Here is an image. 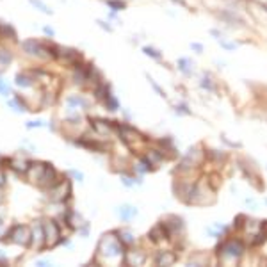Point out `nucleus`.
Wrapping results in <instances>:
<instances>
[{
    "instance_id": "nucleus-20",
    "label": "nucleus",
    "mask_w": 267,
    "mask_h": 267,
    "mask_svg": "<svg viewBox=\"0 0 267 267\" xmlns=\"http://www.w3.org/2000/svg\"><path fill=\"white\" fill-rule=\"evenodd\" d=\"M32 242L36 246H43L45 242V232H43V224L36 223L32 227Z\"/></svg>"
},
{
    "instance_id": "nucleus-22",
    "label": "nucleus",
    "mask_w": 267,
    "mask_h": 267,
    "mask_svg": "<svg viewBox=\"0 0 267 267\" xmlns=\"http://www.w3.org/2000/svg\"><path fill=\"white\" fill-rule=\"evenodd\" d=\"M29 4H31L34 9H37V11H41L43 14H47V16H52V14H54V11H52L45 2H41V0H29Z\"/></svg>"
},
{
    "instance_id": "nucleus-11",
    "label": "nucleus",
    "mask_w": 267,
    "mask_h": 267,
    "mask_svg": "<svg viewBox=\"0 0 267 267\" xmlns=\"http://www.w3.org/2000/svg\"><path fill=\"white\" fill-rule=\"evenodd\" d=\"M125 262L127 265H142L146 262V253L142 250H129L125 251Z\"/></svg>"
},
{
    "instance_id": "nucleus-9",
    "label": "nucleus",
    "mask_w": 267,
    "mask_h": 267,
    "mask_svg": "<svg viewBox=\"0 0 267 267\" xmlns=\"http://www.w3.org/2000/svg\"><path fill=\"white\" fill-rule=\"evenodd\" d=\"M9 235H11V240H13L14 244H18V246H29V244L32 242V234L24 224H16V227L9 232Z\"/></svg>"
},
{
    "instance_id": "nucleus-5",
    "label": "nucleus",
    "mask_w": 267,
    "mask_h": 267,
    "mask_svg": "<svg viewBox=\"0 0 267 267\" xmlns=\"http://www.w3.org/2000/svg\"><path fill=\"white\" fill-rule=\"evenodd\" d=\"M200 160H201L200 148L193 146V148H189V152L180 159V164H178V168H176V171H180L182 175H186V173H189V171H194L198 164H200Z\"/></svg>"
},
{
    "instance_id": "nucleus-17",
    "label": "nucleus",
    "mask_w": 267,
    "mask_h": 267,
    "mask_svg": "<svg viewBox=\"0 0 267 267\" xmlns=\"http://www.w3.org/2000/svg\"><path fill=\"white\" fill-rule=\"evenodd\" d=\"M118 216L121 217L123 221H130V219H134L135 216H137V209L132 205H121L118 209Z\"/></svg>"
},
{
    "instance_id": "nucleus-29",
    "label": "nucleus",
    "mask_w": 267,
    "mask_h": 267,
    "mask_svg": "<svg viewBox=\"0 0 267 267\" xmlns=\"http://www.w3.org/2000/svg\"><path fill=\"white\" fill-rule=\"evenodd\" d=\"M175 112L178 116H191V114H193V111L189 109V105L183 104V101H182V104H176L175 105Z\"/></svg>"
},
{
    "instance_id": "nucleus-19",
    "label": "nucleus",
    "mask_w": 267,
    "mask_h": 267,
    "mask_svg": "<svg viewBox=\"0 0 267 267\" xmlns=\"http://www.w3.org/2000/svg\"><path fill=\"white\" fill-rule=\"evenodd\" d=\"M142 54H145L146 57H150V59H153V61H157V63H160L164 59L162 52H160L159 48L152 47V45H145V47H142Z\"/></svg>"
},
{
    "instance_id": "nucleus-41",
    "label": "nucleus",
    "mask_w": 267,
    "mask_h": 267,
    "mask_svg": "<svg viewBox=\"0 0 267 267\" xmlns=\"http://www.w3.org/2000/svg\"><path fill=\"white\" fill-rule=\"evenodd\" d=\"M6 183V176H4V173H0V187Z\"/></svg>"
},
{
    "instance_id": "nucleus-6",
    "label": "nucleus",
    "mask_w": 267,
    "mask_h": 267,
    "mask_svg": "<svg viewBox=\"0 0 267 267\" xmlns=\"http://www.w3.org/2000/svg\"><path fill=\"white\" fill-rule=\"evenodd\" d=\"M194 186H196V180H189V178H178L175 180V183H173V191H175L176 198L182 201H189V196L191 193H193Z\"/></svg>"
},
{
    "instance_id": "nucleus-23",
    "label": "nucleus",
    "mask_w": 267,
    "mask_h": 267,
    "mask_svg": "<svg viewBox=\"0 0 267 267\" xmlns=\"http://www.w3.org/2000/svg\"><path fill=\"white\" fill-rule=\"evenodd\" d=\"M104 2H105V6H107L109 9L116 11V13L127 9V2H125V0H104Z\"/></svg>"
},
{
    "instance_id": "nucleus-12",
    "label": "nucleus",
    "mask_w": 267,
    "mask_h": 267,
    "mask_svg": "<svg viewBox=\"0 0 267 267\" xmlns=\"http://www.w3.org/2000/svg\"><path fill=\"white\" fill-rule=\"evenodd\" d=\"M157 265H173L176 262V255L173 251H168V250H160L157 251V255L153 257Z\"/></svg>"
},
{
    "instance_id": "nucleus-3",
    "label": "nucleus",
    "mask_w": 267,
    "mask_h": 267,
    "mask_svg": "<svg viewBox=\"0 0 267 267\" xmlns=\"http://www.w3.org/2000/svg\"><path fill=\"white\" fill-rule=\"evenodd\" d=\"M214 198H216L214 196V191L203 180H196V186H194L187 203H191V205H207V203L214 201Z\"/></svg>"
},
{
    "instance_id": "nucleus-27",
    "label": "nucleus",
    "mask_w": 267,
    "mask_h": 267,
    "mask_svg": "<svg viewBox=\"0 0 267 267\" xmlns=\"http://www.w3.org/2000/svg\"><path fill=\"white\" fill-rule=\"evenodd\" d=\"M219 43V47L223 48V50H227V52H235L237 48H239V45L234 43V41H228L227 37H223V39H219L217 41Z\"/></svg>"
},
{
    "instance_id": "nucleus-8",
    "label": "nucleus",
    "mask_w": 267,
    "mask_h": 267,
    "mask_svg": "<svg viewBox=\"0 0 267 267\" xmlns=\"http://www.w3.org/2000/svg\"><path fill=\"white\" fill-rule=\"evenodd\" d=\"M160 223H162L164 228H166L169 239L180 235L183 230H186V223H183V219H182V217H178V216H168L166 219L160 221Z\"/></svg>"
},
{
    "instance_id": "nucleus-1",
    "label": "nucleus",
    "mask_w": 267,
    "mask_h": 267,
    "mask_svg": "<svg viewBox=\"0 0 267 267\" xmlns=\"http://www.w3.org/2000/svg\"><path fill=\"white\" fill-rule=\"evenodd\" d=\"M96 251H98V257L105 262H123L127 246L119 237H116V234H107L100 239Z\"/></svg>"
},
{
    "instance_id": "nucleus-18",
    "label": "nucleus",
    "mask_w": 267,
    "mask_h": 267,
    "mask_svg": "<svg viewBox=\"0 0 267 267\" xmlns=\"http://www.w3.org/2000/svg\"><path fill=\"white\" fill-rule=\"evenodd\" d=\"M200 88L205 89L207 93H217V86H216V80L210 77L209 73H205L203 77L200 78Z\"/></svg>"
},
{
    "instance_id": "nucleus-36",
    "label": "nucleus",
    "mask_w": 267,
    "mask_h": 267,
    "mask_svg": "<svg viewBox=\"0 0 267 267\" xmlns=\"http://www.w3.org/2000/svg\"><path fill=\"white\" fill-rule=\"evenodd\" d=\"M43 32L47 34V36H50V37H54V36H55V31H54V29H52V27H48V25H47V27H43Z\"/></svg>"
},
{
    "instance_id": "nucleus-35",
    "label": "nucleus",
    "mask_w": 267,
    "mask_h": 267,
    "mask_svg": "<svg viewBox=\"0 0 267 267\" xmlns=\"http://www.w3.org/2000/svg\"><path fill=\"white\" fill-rule=\"evenodd\" d=\"M191 50H194L196 54H203V50H205V47H203L201 43H191Z\"/></svg>"
},
{
    "instance_id": "nucleus-25",
    "label": "nucleus",
    "mask_w": 267,
    "mask_h": 267,
    "mask_svg": "<svg viewBox=\"0 0 267 267\" xmlns=\"http://www.w3.org/2000/svg\"><path fill=\"white\" fill-rule=\"evenodd\" d=\"M9 164H11V168H13L14 171H16V173H22V175L29 171V164L24 162V160H11Z\"/></svg>"
},
{
    "instance_id": "nucleus-26",
    "label": "nucleus",
    "mask_w": 267,
    "mask_h": 267,
    "mask_svg": "<svg viewBox=\"0 0 267 267\" xmlns=\"http://www.w3.org/2000/svg\"><path fill=\"white\" fill-rule=\"evenodd\" d=\"M118 234L121 235L119 239H121V242L125 244L127 248H129V246H134V244H135V237H134L132 234H130V232L123 230V232H118Z\"/></svg>"
},
{
    "instance_id": "nucleus-42",
    "label": "nucleus",
    "mask_w": 267,
    "mask_h": 267,
    "mask_svg": "<svg viewBox=\"0 0 267 267\" xmlns=\"http://www.w3.org/2000/svg\"><path fill=\"white\" fill-rule=\"evenodd\" d=\"M257 6H258V7H262V9H264L265 13H267V4H264V2H257Z\"/></svg>"
},
{
    "instance_id": "nucleus-34",
    "label": "nucleus",
    "mask_w": 267,
    "mask_h": 267,
    "mask_svg": "<svg viewBox=\"0 0 267 267\" xmlns=\"http://www.w3.org/2000/svg\"><path fill=\"white\" fill-rule=\"evenodd\" d=\"M209 34H210V36H212V37H216L217 41H219V39H223V37H224V36H223V32H221L219 29H210Z\"/></svg>"
},
{
    "instance_id": "nucleus-2",
    "label": "nucleus",
    "mask_w": 267,
    "mask_h": 267,
    "mask_svg": "<svg viewBox=\"0 0 267 267\" xmlns=\"http://www.w3.org/2000/svg\"><path fill=\"white\" fill-rule=\"evenodd\" d=\"M246 244L242 239H223L216 248V255L223 264H237L246 255Z\"/></svg>"
},
{
    "instance_id": "nucleus-13",
    "label": "nucleus",
    "mask_w": 267,
    "mask_h": 267,
    "mask_svg": "<svg viewBox=\"0 0 267 267\" xmlns=\"http://www.w3.org/2000/svg\"><path fill=\"white\" fill-rule=\"evenodd\" d=\"M91 127L100 135H109L112 129H116V121H105V119H91Z\"/></svg>"
},
{
    "instance_id": "nucleus-30",
    "label": "nucleus",
    "mask_w": 267,
    "mask_h": 267,
    "mask_svg": "<svg viewBox=\"0 0 267 267\" xmlns=\"http://www.w3.org/2000/svg\"><path fill=\"white\" fill-rule=\"evenodd\" d=\"M146 78H148L150 86H152V88H153V89H155V91H157V95H159V96H160V98H168L166 91H164V89H162V88H160V86H159V84H157V80H153V78H152V77H150V75H146Z\"/></svg>"
},
{
    "instance_id": "nucleus-38",
    "label": "nucleus",
    "mask_w": 267,
    "mask_h": 267,
    "mask_svg": "<svg viewBox=\"0 0 267 267\" xmlns=\"http://www.w3.org/2000/svg\"><path fill=\"white\" fill-rule=\"evenodd\" d=\"M70 175H71V176H75V178H77V180H80V182H82V180H84V175H82V173H78V171H73V169H71V171H70Z\"/></svg>"
},
{
    "instance_id": "nucleus-4",
    "label": "nucleus",
    "mask_w": 267,
    "mask_h": 267,
    "mask_svg": "<svg viewBox=\"0 0 267 267\" xmlns=\"http://www.w3.org/2000/svg\"><path fill=\"white\" fill-rule=\"evenodd\" d=\"M214 14H216L221 22H224V24L230 25V27H234V29H246L248 27L246 18L234 9H217Z\"/></svg>"
},
{
    "instance_id": "nucleus-28",
    "label": "nucleus",
    "mask_w": 267,
    "mask_h": 267,
    "mask_svg": "<svg viewBox=\"0 0 267 267\" xmlns=\"http://www.w3.org/2000/svg\"><path fill=\"white\" fill-rule=\"evenodd\" d=\"M11 61H13V54H11L7 48H0V65L7 66L11 65Z\"/></svg>"
},
{
    "instance_id": "nucleus-33",
    "label": "nucleus",
    "mask_w": 267,
    "mask_h": 267,
    "mask_svg": "<svg viewBox=\"0 0 267 267\" xmlns=\"http://www.w3.org/2000/svg\"><path fill=\"white\" fill-rule=\"evenodd\" d=\"M96 25H98L100 29H104L105 32H112V25H109L107 22H104V20H98V22H96Z\"/></svg>"
},
{
    "instance_id": "nucleus-39",
    "label": "nucleus",
    "mask_w": 267,
    "mask_h": 267,
    "mask_svg": "<svg viewBox=\"0 0 267 267\" xmlns=\"http://www.w3.org/2000/svg\"><path fill=\"white\" fill-rule=\"evenodd\" d=\"M171 2H175V4H178V6H182V7H186V9H191L189 7V4L186 2V0H171Z\"/></svg>"
},
{
    "instance_id": "nucleus-10",
    "label": "nucleus",
    "mask_w": 267,
    "mask_h": 267,
    "mask_svg": "<svg viewBox=\"0 0 267 267\" xmlns=\"http://www.w3.org/2000/svg\"><path fill=\"white\" fill-rule=\"evenodd\" d=\"M70 182L63 180V182H57L54 187H50V200L52 201H65L66 198H70Z\"/></svg>"
},
{
    "instance_id": "nucleus-14",
    "label": "nucleus",
    "mask_w": 267,
    "mask_h": 267,
    "mask_svg": "<svg viewBox=\"0 0 267 267\" xmlns=\"http://www.w3.org/2000/svg\"><path fill=\"white\" fill-rule=\"evenodd\" d=\"M176 68H178V71L183 75V77H191V75L194 73V65L191 59L187 57H180L178 61H176Z\"/></svg>"
},
{
    "instance_id": "nucleus-43",
    "label": "nucleus",
    "mask_w": 267,
    "mask_h": 267,
    "mask_svg": "<svg viewBox=\"0 0 267 267\" xmlns=\"http://www.w3.org/2000/svg\"><path fill=\"white\" fill-rule=\"evenodd\" d=\"M37 265H48V262L47 260H41V262H37Z\"/></svg>"
},
{
    "instance_id": "nucleus-15",
    "label": "nucleus",
    "mask_w": 267,
    "mask_h": 267,
    "mask_svg": "<svg viewBox=\"0 0 267 267\" xmlns=\"http://www.w3.org/2000/svg\"><path fill=\"white\" fill-rule=\"evenodd\" d=\"M66 105L71 109V111H73V109H88V107H89L88 100H86L84 96H80V95H71V96H68Z\"/></svg>"
},
{
    "instance_id": "nucleus-24",
    "label": "nucleus",
    "mask_w": 267,
    "mask_h": 267,
    "mask_svg": "<svg viewBox=\"0 0 267 267\" xmlns=\"http://www.w3.org/2000/svg\"><path fill=\"white\" fill-rule=\"evenodd\" d=\"M14 82H16L18 88H31L32 86V78L25 73H18L16 77H14Z\"/></svg>"
},
{
    "instance_id": "nucleus-32",
    "label": "nucleus",
    "mask_w": 267,
    "mask_h": 267,
    "mask_svg": "<svg viewBox=\"0 0 267 267\" xmlns=\"http://www.w3.org/2000/svg\"><path fill=\"white\" fill-rule=\"evenodd\" d=\"M0 95H4V96L9 95V86L6 84V80H4L2 77H0Z\"/></svg>"
},
{
    "instance_id": "nucleus-21",
    "label": "nucleus",
    "mask_w": 267,
    "mask_h": 267,
    "mask_svg": "<svg viewBox=\"0 0 267 267\" xmlns=\"http://www.w3.org/2000/svg\"><path fill=\"white\" fill-rule=\"evenodd\" d=\"M104 104H105V107H107V111H118L119 109V101L114 95H112V91H109L107 95H105Z\"/></svg>"
},
{
    "instance_id": "nucleus-37",
    "label": "nucleus",
    "mask_w": 267,
    "mask_h": 267,
    "mask_svg": "<svg viewBox=\"0 0 267 267\" xmlns=\"http://www.w3.org/2000/svg\"><path fill=\"white\" fill-rule=\"evenodd\" d=\"M43 125H45L43 121H29V123H27L29 129H36V127H43Z\"/></svg>"
},
{
    "instance_id": "nucleus-16",
    "label": "nucleus",
    "mask_w": 267,
    "mask_h": 267,
    "mask_svg": "<svg viewBox=\"0 0 267 267\" xmlns=\"http://www.w3.org/2000/svg\"><path fill=\"white\" fill-rule=\"evenodd\" d=\"M0 37H2V39L16 41L18 34H16V31H14V27L11 24H4V22H0Z\"/></svg>"
},
{
    "instance_id": "nucleus-7",
    "label": "nucleus",
    "mask_w": 267,
    "mask_h": 267,
    "mask_svg": "<svg viewBox=\"0 0 267 267\" xmlns=\"http://www.w3.org/2000/svg\"><path fill=\"white\" fill-rule=\"evenodd\" d=\"M43 232H45V246L47 248H54L57 242H61V230H59L55 221H45Z\"/></svg>"
},
{
    "instance_id": "nucleus-31",
    "label": "nucleus",
    "mask_w": 267,
    "mask_h": 267,
    "mask_svg": "<svg viewBox=\"0 0 267 267\" xmlns=\"http://www.w3.org/2000/svg\"><path fill=\"white\" fill-rule=\"evenodd\" d=\"M9 107H13L16 112H24L25 111V107L20 104V100H18V98H11L9 100Z\"/></svg>"
},
{
    "instance_id": "nucleus-40",
    "label": "nucleus",
    "mask_w": 267,
    "mask_h": 267,
    "mask_svg": "<svg viewBox=\"0 0 267 267\" xmlns=\"http://www.w3.org/2000/svg\"><path fill=\"white\" fill-rule=\"evenodd\" d=\"M223 142H227V145H228V146H232V148H239V146H240L239 142H232V141H228L227 137H223Z\"/></svg>"
}]
</instances>
